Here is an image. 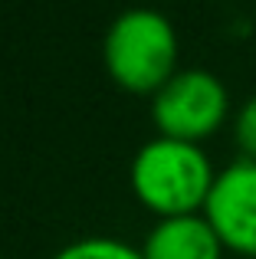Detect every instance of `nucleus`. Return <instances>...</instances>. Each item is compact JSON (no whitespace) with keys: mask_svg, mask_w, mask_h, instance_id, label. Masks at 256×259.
Here are the masks:
<instances>
[{"mask_svg":"<svg viewBox=\"0 0 256 259\" xmlns=\"http://www.w3.org/2000/svg\"><path fill=\"white\" fill-rule=\"evenodd\" d=\"M145 259H220L224 243L204 213L161 217L141 243Z\"/></svg>","mask_w":256,"mask_h":259,"instance_id":"39448f33","label":"nucleus"},{"mask_svg":"<svg viewBox=\"0 0 256 259\" xmlns=\"http://www.w3.org/2000/svg\"><path fill=\"white\" fill-rule=\"evenodd\" d=\"M204 217L220 236L224 249L256 259V161L237 158L217 171Z\"/></svg>","mask_w":256,"mask_h":259,"instance_id":"20e7f679","label":"nucleus"},{"mask_svg":"<svg viewBox=\"0 0 256 259\" xmlns=\"http://www.w3.org/2000/svg\"><path fill=\"white\" fill-rule=\"evenodd\" d=\"M217 181L210 158L200 145L178 138L145 141L132 158V190L148 210L161 217L204 213V203Z\"/></svg>","mask_w":256,"mask_h":259,"instance_id":"f257e3e1","label":"nucleus"},{"mask_svg":"<svg viewBox=\"0 0 256 259\" xmlns=\"http://www.w3.org/2000/svg\"><path fill=\"white\" fill-rule=\"evenodd\" d=\"M230 115V92L207 69H178L151 95V121L158 135L200 145Z\"/></svg>","mask_w":256,"mask_h":259,"instance_id":"7ed1b4c3","label":"nucleus"},{"mask_svg":"<svg viewBox=\"0 0 256 259\" xmlns=\"http://www.w3.org/2000/svg\"><path fill=\"white\" fill-rule=\"evenodd\" d=\"M53 259H145L141 249L115 236H82V240L66 243Z\"/></svg>","mask_w":256,"mask_h":259,"instance_id":"423d86ee","label":"nucleus"},{"mask_svg":"<svg viewBox=\"0 0 256 259\" xmlns=\"http://www.w3.org/2000/svg\"><path fill=\"white\" fill-rule=\"evenodd\" d=\"M233 141L240 148V158L256 161V95H250L233 115Z\"/></svg>","mask_w":256,"mask_h":259,"instance_id":"0eeeda50","label":"nucleus"},{"mask_svg":"<svg viewBox=\"0 0 256 259\" xmlns=\"http://www.w3.org/2000/svg\"><path fill=\"white\" fill-rule=\"evenodd\" d=\"M178 30L161 10L132 7L109 23L102 39V59L109 76L125 92L154 95L178 72Z\"/></svg>","mask_w":256,"mask_h":259,"instance_id":"f03ea898","label":"nucleus"}]
</instances>
